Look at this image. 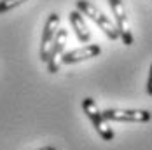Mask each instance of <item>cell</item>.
<instances>
[{"label": "cell", "instance_id": "3957f363", "mask_svg": "<svg viewBox=\"0 0 152 150\" xmlns=\"http://www.w3.org/2000/svg\"><path fill=\"white\" fill-rule=\"evenodd\" d=\"M108 4L112 7V12H114V17H115V26L119 30L122 44L131 45L133 44V31H131V26H129V19H128L122 0H108Z\"/></svg>", "mask_w": 152, "mask_h": 150}, {"label": "cell", "instance_id": "277c9868", "mask_svg": "<svg viewBox=\"0 0 152 150\" xmlns=\"http://www.w3.org/2000/svg\"><path fill=\"white\" fill-rule=\"evenodd\" d=\"M107 120H122V122H149L152 114L149 110H129V108H107L103 112Z\"/></svg>", "mask_w": 152, "mask_h": 150}, {"label": "cell", "instance_id": "5b68a950", "mask_svg": "<svg viewBox=\"0 0 152 150\" xmlns=\"http://www.w3.org/2000/svg\"><path fill=\"white\" fill-rule=\"evenodd\" d=\"M58 28H60V16L53 12V14L47 16L44 31H42V42H40V60L42 61H47V56L51 52V47H53L54 37L58 33Z\"/></svg>", "mask_w": 152, "mask_h": 150}, {"label": "cell", "instance_id": "8992f818", "mask_svg": "<svg viewBox=\"0 0 152 150\" xmlns=\"http://www.w3.org/2000/svg\"><path fill=\"white\" fill-rule=\"evenodd\" d=\"M66 30L58 28V33L54 37V42L51 47V52L47 56V70L49 74H56L61 66V56H63V49H65V42H66Z\"/></svg>", "mask_w": 152, "mask_h": 150}, {"label": "cell", "instance_id": "9c48e42d", "mask_svg": "<svg viewBox=\"0 0 152 150\" xmlns=\"http://www.w3.org/2000/svg\"><path fill=\"white\" fill-rule=\"evenodd\" d=\"M25 2H28V0H0V14L12 11V9L19 7V5L25 4Z\"/></svg>", "mask_w": 152, "mask_h": 150}, {"label": "cell", "instance_id": "30bf717a", "mask_svg": "<svg viewBox=\"0 0 152 150\" xmlns=\"http://www.w3.org/2000/svg\"><path fill=\"white\" fill-rule=\"evenodd\" d=\"M147 92H149V96H152V65L151 72H149V79H147Z\"/></svg>", "mask_w": 152, "mask_h": 150}, {"label": "cell", "instance_id": "ba28073f", "mask_svg": "<svg viewBox=\"0 0 152 150\" xmlns=\"http://www.w3.org/2000/svg\"><path fill=\"white\" fill-rule=\"evenodd\" d=\"M70 23H72L77 39H79L80 42H89V40H91V31L88 28L86 21H84V14H82L79 9H75V11L70 12Z\"/></svg>", "mask_w": 152, "mask_h": 150}, {"label": "cell", "instance_id": "6da1fadb", "mask_svg": "<svg viewBox=\"0 0 152 150\" xmlns=\"http://www.w3.org/2000/svg\"><path fill=\"white\" fill-rule=\"evenodd\" d=\"M77 9L82 12L84 16H89L93 21L102 28V31L105 33L108 39H112V40H117V39H121V35H119V30H117V26H115V23H112L108 17H107L93 2H88V0H77L75 2Z\"/></svg>", "mask_w": 152, "mask_h": 150}, {"label": "cell", "instance_id": "52a82bcc", "mask_svg": "<svg viewBox=\"0 0 152 150\" xmlns=\"http://www.w3.org/2000/svg\"><path fill=\"white\" fill-rule=\"evenodd\" d=\"M102 52V47L96 44H88L84 47H79L75 51H70L66 54L61 56V65H72V63H79V61L84 60H91V58H96L100 56Z\"/></svg>", "mask_w": 152, "mask_h": 150}, {"label": "cell", "instance_id": "8fae6325", "mask_svg": "<svg viewBox=\"0 0 152 150\" xmlns=\"http://www.w3.org/2000/svg\"><path fill=\"white\" fill-rule=\"evenodd\" d=\"M39 150H56L54 147H42V149H39Z\"/></svg>", "mask_w": 152, "mask_h": 150}, {"label": "cell", "instance_id": "7a4b0ae2", "mask_svg": "<svg viewBox=\"0 0 152 150\" xmlns=\"http://www.w3.org/2000/svg\"><path fill=\"white\" fill-rule=\"evenodd\" d=\"M82 110H84V114L88 115V119L91 120L93 127H96L98 135L102 136L105 141H112V140H114V131H112V127L108 126L103 112L98 108V105L94 103L93 98H84V100H82Z\"/></svg>", "mask_w": 152, "mask_h": 150}]
</instances>
